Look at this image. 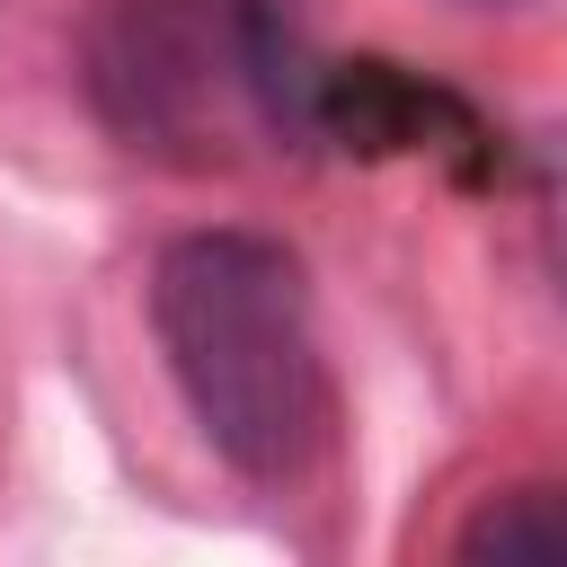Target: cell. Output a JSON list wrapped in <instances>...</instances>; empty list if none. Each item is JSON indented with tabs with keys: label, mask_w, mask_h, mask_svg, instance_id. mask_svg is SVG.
<instances>
[{
	"label": "cell",
	"mask_w": 567,
	"mask_h": 567,
	"mask_svg": "<svg viewBox=\"0 0 567 567\" xmlns=\"http://www.w3.org/2000/svg\"><path fill=\"white\" fill-rule=\"evenodd\" d=\"M487 9H496V0H487Z\"/></svg>",
	"instance_id": "obj_5"
},
{
	"label": "cell",
	"mask_w": 567,
	"mask_h": 567,
	"mask_svg": "<svg viewBox=\"0 0 567 567\" xmlns=\"http://www.w3.org/2000/svg\"><path fill=\"white\" fill-rule=\"evenodd\" d=\"M239 9L248 0H115L89 35V89L106 124L133 142H195L213 89L248 106Z\"/></svg>",
	"instance_id": "obj_2"
},
{
	"label": "cell",
	"mask_w": 567,
	"mask_h": 567,
	"mask_svg": "<svg viewBox=\"0 0 567 567\" xmlns=\"http://www.w3.org/2000/svg\"><path fill=\"white\" fill-rule=\"evenodd\" d=\"M452 558L478 567H558L567 558V487H496L452 532Z\"/></svg>",
	"instance_id": "obj_3"
},
{
	"label": "cell",
	"mask_w": 567,
	"mask_h": 567,
	"mask_svg": "<svg viewBox=\"0 0 567 567\" xmlns=\"http://www.w3.org/2000/svg\"><path fill=\"white\" fill-rule=\"evenodd\" d=\"M532 186H540L549 266H558V284H567V133H540V142H532Z\"/></svg>",
	"instance_id": "obj_4"
},
{
	"label": "cell",
	"mask_w": 567,
	"mask_h": 567,
	"mask_svg": "<svg viewBox=\"0 0 567 567\" xmlns=\"http://www.w3.org/2000/svg\"><path fill=\"white\" fill-rule=\"evenodd\" d=\"M151 337L195 434L248 487H301L337 452V372L310 275L266 230H177L151 257Z\"/></svg>",
	"instance_id": "obj_1"
}]
</instances>
